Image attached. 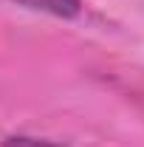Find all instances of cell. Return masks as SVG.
<instances>
[{
    "instance_id": "1",
    "label": "cell",
    "mask_w": 144,
    "mask_h": 147,
    "mask_svg": "<svg viewBox=\"0 0 144 147\" xmlns=\"http://www.w3.org/2000/svg\"><path fill=\"white\" fill-rule=\"evenodd\" d=\"M20 9L40 11V14H51L59 20H73L82 14V0H9Z\"/></svg>"
},
{
    "instance_id": "2",
    "label": "cell",
    "mask_w": 144,
    "mask_h": 147,
    "mask_svg": "<svg viewBox=\"0 0 144 147\" xmlns=\"http://www.w3.org/2000/svg\"><path fill=\"white\" fill-rule=\"evenodd\" d=\"M0 147H59L54 142H48V139H37V136H9V139H3V144Z\"/></svg>"
}]
</instances>
